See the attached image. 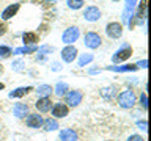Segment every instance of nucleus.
<instances>
[{
    "label": "nucleus",
    "mask_w": 151,
    "mask_h": 141,
    "mask_svg": "<svg viewBox=\"0 0 151 141\" xmlns=\"http://www.w3.org/2000/svg\"><path fill=\"white\" fill-rule=\"evenodd\" d=\"M113 2H120V0H113Z\"/></svg>",
    "instance_id": "nucleus-35"
},
{
    "label": "nucleus",
    "mask_w": 151,
    "mask_h": 141,
    "mask_svg": "<svg viewBox=\"0 0 151 141\" xmlns=\"http://www.w3.org/2000/svg\"><path fill=\"white\" fill-rule=\"evenodd\" d=\"M19 8H21V5H19V3H13V5H9L8 8H5V9H3V13H2V19H3V21H8V19H11L13 16H16V13L19 11Z\"/></svg>",
    "instance_id": "nucleus-12"
},
{
    "label": "nucleus",
    "mask_w": 151,
    "mask_h": 141,
    "mask_svg": "<svg viewBox=\"0 0 151 141\" xmlns=\"http://www.w3.org/2000/svg\"><path fill=\"white\" fill-rule=\"evenodd\" d=\"M83 17H85V21H88V22H96L98 19L101 17V9L98 6H88L83 11Z\"/></svg>",
    "instance_id": "nucleus-7"
},
{
    "label": "nucleus",
    "mask_w": 151,
    "mask_h": 141,
    "mask_svg": "<svg viewBox=\"0 0 151 141\" xmlns=\"http://www.w3.org/2000/svg\"><path fill=\"white\" fill-rule=\"evenodd\" d=\"M35 107L38 108V111H41V113H47L52 108V100L49 97H40L36 100L35 103Z\"/></svg>",
    "instance_id": "nucleus-10"
},
{
    "label": "nucleus",
    "mask_w": 151,
    "mask_h": 141,
    "mask_svg": "<svg viewBox=\"0 0 151 141\" xmlns=\"http://www.w3.org/2000/svg\"><path fill=\"white\" fill-rule=\"evenodd\" d=\"M106 33H107L109 38H112V39H118V38L121 36V33H123L121 24H118V22H110V24L107 25V28H106Z\"/></svg>",
    "instance_id": "nucleus-4"
},
{
    "label": "nucleus",
    "mask_w": 151,
    "mask_h": 141,
    "mask_svg": "<svg viewBox=\"0 0 151 141\" xmlns=\"http://www.w3.org/2000/svg\"><path fill=\"white\" fill-rule=\"evenodd\" d=\"M131 55H132V49H131V46L123 44L121 49H120L115 55L112 56V60H113V63H118V61H124V60H127Z\"/></svg>",
    "instance_id": "nucleus-5"
},
{
    "label": "nucleus",
    "mask_w": 151,
    "mask_h": 141,
    "mask_svg": "<svg viewBox=\"0 0 151 141\" xmlns=\"http://www.w3.org/2000/svg\"><path fill=\"white\" fill-rule=\"evenodd\" d=\"M116 91H118V88L112 85V86H107V88L101 89V96H102V99H106V100H112V99H115Z\"/></svg>",
    "instance_id": "nucleus-13"
},
{
    "label": "nucleus",
    "mask_w": 151,
    "mask_h": 141,
    "mask_svg": "<svg viewBox=\"0 0 151 141\" xmlns=\"http://www.w3.org/2000/svg\"><path fill=\"white\" fill-rule=\"evenodd\" d=\"M80 102H82V93L80 91L66 93V105L68 107H77Z\"/></svg>",
    "instance_id": "nucleus-6"
},
{
    "label": "nucleus",
    "mask_w": 151,
    "mask_h": 141,
    "mask_svg": "<svg viewBox=\"0 0 151 141\" xmlns=\"http://www.w3.org/2000/svg\"><path fill=\"white\" fill-rule=\"evenodd\" d=\"M85 46L88 47V49H98L99 46H101V36L98 35V33H94V31H87L85 33Z\"/></svg>",
    "instance_id": "nucleus-2"
},
{
    "label": "nucleus",
    "mask_w": 151,
    "mask_h": 141,
    "mask_svg": "<svg viewBox=\"0 0 151 141\" xmlns=\"http://www.w3.org/2000/svg\"><path fill=\"white\" fill-rule=\"evenodd\" d=\"M22 66H24V63L21 60H17V61H14V63H13V69L14 70H22Z\"/></svg>",
    "instance_id": "nucleus-27"
},
{
    "label": "nucleus",
    "mask_w": 151,
    "mask_h": 141,
    "mask_svg": "<svg viewBox=\"0 0 151 141\" xmlns=\"http://www.w3.org/2000/svg\"><path fill=\"white\" fill-rule=\"evenodd\" d=\"M52 69H54V70H58V69H60V64H58V63H54V64H52Z\"/></svg>",
    "instance_id": "nucleus-32"
},
{
    "label": "nucleus",
    "mask_w": 151,
    "mask_h": 141,
    "mask_svg": "<svg viewBox=\"0 0 151 141\" xmlns=\"http://www.w3.org/2000/svg\"><path fill=\"white\" fill-rule=\"evenodd\" d=\"M146 64H148V61H146V60H142L140 63H137L135 66H140V68H146Z\"/></svg>",
    "instance_id": "nucleus-31"
},
{
    "label": "nucleus",
    "mask_w": 151,
    "mask_h": 141,
    "mask_svg": "<svg viewBox=\"0 0 151 141\" xmlns=\"http://www.w3.org/2000/svg\"><path fill=\"white\" fill-rule=\"evenodd\" d=\"M60 140L61 141H77V133L73 129H63L60 132Z\"/></svg>",
    "instance_id": "nucleus-14"
},
{
    "label": "nucleus",
    "mask_w": 151,
    "mask_h": 141,
    "mask_svg": "<svg viewBox=\"0 0 151 141\" xmlns=\"http://www.w3.org/2000/svg\"><path fill=\"white\" fill-rule=\"evenodd\" d=\"M127 141H145L142 136H139V135H131L129 138H127Z\"/></svg>",
    "instance_id": "nucleus-29"
},
{
    "label": "nucleus",
    "mask_w": 151,
    "mask_h": 141,
    "mask_svg": "<svg viewBox=\"0 0 151 141\" xmlns=\"http://www.w3.org/2000/svg\"><path fill=\"white\" fill-rule=\"evenodd\" d=\"M3 88H5V85H3V83H0V89H3Z\"/></svg>",
    "instance_id": "nucleus-33"
},
{
    "label": "nucleus",
    "mask_w": 151,
    "mask_h": 141,
    "mask_svg": "<svg viewBox=\"0 0 151 141\" xmlns=\"http://www.w3.org/2000/svg\"><path fill=\"white\" fill-rule=\"evenodd\" d=\"M11 53H13L11 47H8V46H0V58H8Z\"/></svg>",
    "instance_id": "nucleus-25"
},
{
    "label": "nucleus",
    "mask_w": 151,
    "mask_h": 141,
    "mask_svg": "<svg viewBox=\"0 0 151 141\" xmlns=\"http://www.w3.org/2000/svg\"><path fill=\"white\" fill-rule=\"evenodd\" d=\"M32 86H22V88H17V89H14V91L9 93V97H22V96H25L27 93H30L32 91Z\"/></svg>",
    "instance_id": "nucleus-17"
},
{
    "label": "nucleus",
    "mask_w": 151,
    "mask_h": 141,
    "mask_svg": "<svg viewBox=\"0 0 151 141\" xmlns=\"http://www.w3.org/2000/svg\"><path fill=\"white\" fill-rule=\"evenodd\" d=\"M2 70H3V68H2V66H0V74H2Z\"/></svg>",
    "instance_id": "nucleus-34"
},
{
    "label": "nucleus",
    "mask_w": 151,
    "mask_h": 141,
    "mask_svg": "<svg viewBox=\"0 0 151 141\" xmlns=\"http://www.w3.org/2000/svg\"><path fill=\"white\" fill-rule=\"evenodd\" d=\"M38 39H40V38H38V35L33 33V31H27V33L22 35V41H24L25 46H35L38 42Z\"/></svg>",
    "instance_id": "nucleus-15"
},
{
    "label": "nucleus",
    "mask_w": 151,
    "mask_h": 141,
    "mask_svg": "<svg viewBox=\"0 0 151 141\" xmlns=\"http://www.w3.org/2000/svg\"><path fill=\"white\" fill-rule=\"evenodd\" d=\"M135 102H137V96L132 89H126L118 96V103H120L121 108H132L135 105Z\"/></svg>",
    "instance_id": "nucleus-1"
},
{
    "label": "nucleus",
    "mask_w": 151,
    "mask_h": 141,
    "mask_svg": "<svg viewBox=\"0 0 151 141\" xmlns=\"http://www.w3.org/2000/svg\"><path fill=\"white\" fill-rule=\"evenodd\" d=\"M25 124L32 129H40L42 125V118L40 115H28L27 119H25Z\"/></svg>",
    "instance_id": "nucleus-11"
},
{
    "label": "nucleus",
    "mask_w": 151,
    "mask_h": 141,
    "mask_svg": "<svg viewBox=\"0 0 151 141\" xmlns=\"http://www.w3.org/2000/svg\"><path fill=\"white\" fill-rule=\"evenodd\" d=\"M42 125H44V130H47V132H52V130L58 129V122H57L55 119H46V121H42Z\"/></svg>",
    "instance_id": "nucleus-21"
},
{
    "label": "nucleus",
    "mask_w": 151,
    "mask_h": 141,
    "mask_svg": "<svg viewBox=\"0 0 151 141\" xmlns=\"http://www.w3.org/2000/svg\"><path fill=\"white\" fill-rule=\"evenodd\" d=\"M13 113L16 118H24L28 113V107L25 105V103H16L13 108Z\"/></svg>",
    "instance_id": "nucleus-16"
},
{
    "label": "nucleus",
    "mask_w": 151,
    "mask_h": 141,
    "mask_svg": "<svg viewBox=\"0 0 151 141\" xmlns=\"http://www.w3.org/2000/svg\"><path fill=\"white\" fill-rule=\"evenodd\" d=\"M91 61H93V55H91V53H83V55L79 58V63H77V64L82 68V66H85L87 63H91Z\"/></svg>",
    "instance_id": "nucleus-22"
},
{
    "label": "nucleus",
    "mask_w": 151,
    "mask_h": 141,
    "mask_svg": "<svg viewBox=\"0 0 151 141\" xmlns=\"http://www.w3.org/2000/svg\"><path fill=\"white\" fill-rule=\"evenodd\" d=\"M107 69L110 70H116V72H124V70H135L137 66L135 64H126V66H109Z\"/></svg>",
    "instance_id": "nucleus-20"
},
{
    "label": "nucleus",
    "mask_w": 151,
    "mask_h": 141,
    "mask_svg": "<svg viewBox=\"0 0 151 141\" xmlns=\"http://www.w3.org/2000/svg\"><path fill=\"white\" fill-rule=\"evenodd\" d=\"M66 3L71 9H80L83 6V0H66Z\"/></svg>",
    "instance_id": "nucleus-24"
},
{
    "label": "nucleus",
    "mask_w": 151,
    "mask_h": 141,
    "mask_svg": "<svg viewBox=\"0 0 151 141\" xmlns=\"http://www.w3.org/2000/svg\"><path fill=\"white\" fill-rule=\"evenodd\" d=\"M76 56H77V49H76L74 46H68L61 50V58H63V61H66V63L74 61Z\"/></svg>",
    "instance_id": "nucleus-9"
},
{
    "label": "nucleus",
    "mask_w": 151,
    "mask_h": 141,
    "mask_svg": "<svg viewBox=\"0 0 151 141\" xmlns=\"http://www.w3.org/2000/svg\"><path fill=\"white\" fill-rule=\"evenodd\" d=\"M137 125H139L142 130H148V124H146V121H137Z\"/></svg>",
    "instance_id": "nucleus-28"
},
{
    "label": "nucleus",
    "mask_w": 151,
    "mask_h": 141,
    "mask_svg": "<svg viewBox=\"0 0 151 141\" xmlns=\"http://www.w3.org/2000/svg\"><path fill=\"white\" fill-rule=\"evenodd\" d=\"M52 91H54V89H52L50 85H41V86H38V89H36L38 96H41V97H47Z\"/></svg>",
    "instance_id": "nucleus-19"
},
{
    "label": "nucleus",
    "mask_w": 151,
    "mask_h": 141,
    "mask_svg": "<svg viewBox=\"0 0 151 141\" xmlns=\"http://www.w3.org/2000/svg\"><path fill=\"white\" fill-rule=\"evenodd\" d=\"M79 35H80V30L77 27H69V28H66V30H65L61 39H63L65 44H73V42H76L79 39Z\"/></svg>",
    "instance_id": "nucleus-3"
},
{
    "label": "nucleus",
    "mask_w": 151,
    "mask_h": 141,
    "mask_svg": "<svg viewBox=\"0 0 151 141\" xmlns=\"http://www.w3.org/2000/svg\"><path fill=\"white\" fill-rule=\"evenodd\" d=\"M55 93H57V96H63V94L68 93V85L66 83H57V86H55Z\"/></svg>",
    "instance_id": "nucleus-23"
},
{
    "label": "nucleus",
    "mask_w": 151,
    "mask_h": 141,
    "mask_svg": "<svg viewBox=\"0 0 151 141\" xmlns=\"http://www.w3.org/2000/svg\"><path fill=\"white\" fill-rule=\"evenodd\" d=\"M5 33H6V25H5V24L0 21V36H3Z\"/></svg>",
    "instance_id": "nucleus-30"
},
{
    "label": "nucleus",
    "mask_w": 151,
    "mask_h": 141,
    "mask_svg": "<svg viewBox=\"0 0 151 141\" xmlns=\"http://www.w3.org/2000/svg\"><path fill=\"white\" fill-rule=\"evenodd\" d=\"M68 113H69V108L63 102H58L52 107V116L54 118H65V116H68Z\"/></svg>",
    "instance_id": "nucleus-8"
},
{
    "label": "nucleus",
    "mask_w": 151,
    "mask_h": 141,
    "mask_svg": "<svg viewBox=\"0 0 151 141\" xmlns=\"http://www.w3.org/2000/svg\"><path fill=\"white\" fill-rule=\"evenodd\" d=\"M140 103H142V107H143V110H146V107H148V100H146V93H142V94H140Z\"/></svg>",
    "instance_id": "nucleus-26"
},
{
    "label": "nucleus",
    "mask_w": 151,
    "mask_h": 141,
    "mask_svg": "<svg viewBox=\"0 0 151 141\" xmlns=\"http://www.w3.org/2000/svg\"><path fill=\"white\" fill-rule=\"evenodd\" d=\"M38 47L36 46H24V47H17L16 50H14V53L16 55H22V53H33V52H36Z\"/></svg>",
    "instance_id": "nucleus-18"
}]
</instances>
